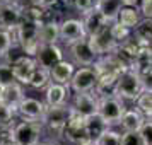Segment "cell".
<instances>
[{
    "label": "cell",
    "mask_w": 152,
    "mask_h": 145,
    "mask_svg": "<svg viewBox=\"0 0 152 145\" xmlns=\"http://www.w3.org/2000/svg\"><path fill=\"white\" fill-rule=\"evenodd\" d=\"M132 38L138 46H151L152 41V17H142L132 29Z\"/></svg>",
    "instance_id": "obj_21"
},
{
    "label": "cell",
    "mask_w": 152,
    "mask_h": 145,
    "mask_svg": "<svg viewBox=\"0 0 152 145\" xmlns=\"http://www.w3.org/2000/svg\"><path fill=\"white\" fill-rule=\"evenodd\" d=\"M58 24H60V22H56V21H46V22H41V24H39V29H38V39H39V44L60 41Z\"/></svg>",
    "instance_id": "obj_23"
},
{
    "label": "cell",
    "mask_w": 152,
    "mask_h": 145,
    "mask_svg": "<svg viewBox=\"0 0 152 145\" xmlns=\"http://www.w3.org/2000/svg\"><path fill=\"white\" fill-rule=\"evenodd\" d=\"M94 7L103 14V17L106 21L110 22H115L116 21V15L121 9V2L120 0H96V5Z\"/></svg>",
    "instance_id": "obj_25"
},
{
    "label": "cell",
    "mask_w": 152,
    "mask_h": 145,
    "mask_svg": "<svg viewBox=\"0 0 152 145\" xmlns=\"http://www.w3.org/2000/svg\"><path fill=\"white\" fill-rule=\"evenodd\" d=\"M110 31H111V36H113V39L116 41V44H120V43L126 41V39H128V38L132 36V29L125 28V26H121V24H118L116 21L110 24Z\"/></svg>",
    "instance_id": "obj_32"
},
{
    "label": "cell",
    "mask_w": 152,
    "mask_h": 145,
    "mask_svg": "<svg viewBox=\"0 0 152 145\" xmlns=\"http://www.w3.org/2000/svg\"><path fill=\"white\" fill-rule=\"evenodd\" d=\"M87 41H89L92 51H94L97 56L108 55V53H111L113 50L116 48V41H115L113 36H111L110 24H108L104 29H101L99 33H96V34L87 36Z\"/></svg>",
    "instance_id": "obj_14"
},
{
    "label": "cell",
    "mask_w": 152,
    "mask_h": 145,
    "mask_svg": "<svg viewBox=\"0 0 152 145\" xmlns=\"http://www.w3.org/2000/svg\"><path fill=\"white\" fill-rule=\"evenodd\" d=\"M0 145H17V144H15L14 140H12V138H10V137L7 135L5 138H2V137H0Z\"/></svg>",
    "instance_id": "obj_40"
},
{
    "label": "cell",
    "mask_w": 152,
    "mask_h": 145,
    "mask_svg": "<svg viewBox=\"0 0 152 145\" xmlns=\"http://www.w3.org/2000/svg\"><path fill=\"white\" fill-rule=\"evenodd\" d=\"M46 109V104L36 99V97H28L24 96L22 101L17 106L15 114H19L21 119H28V121H39L43 116V113Z\"/></svg>",
    "instance_id": "obj_13"
},
{
    "label": "cell",
    "mask_w": 152,
    "mask_h": 145,
    "mask_svg": "<svg viewBox=\"0 0 152 145\" xmlns=\"http://www.w3.org/2000/svg\"><path fill=\"white\" fill-rule=\"evenodd\" d=\"M70 109L77 113L79 116L87 118L97 113V94L94 90L89 92H74L72 104H69Z\"/></svg>",
    "instance_id": "obj_10"
},
{
    "label": "cell",
    "mask_w": 152,
    "mask_h": 145,
    "mask_svg": "<svg viewBox=\"0 0 152 145\" xmlns=\"http://www.w3.org/2000/svg\"><path fill=\"white\" fill-rule=\"evenodd\" d=\"M120 2H121V5L138 9V5H140V2H142V0H120Z\"/></svg>",
    "instance_id": "obj_39"
},
{
    "label": "cell",
    "mask_w": 152,
    "mask_h": 145,
    "mask_svg": "<svg viewBox=\"0 0 152 145\" xmlns=\"http://www.w3.org/2000/svg\"><path fill=\"white\" fill-rule=\"evenodd\" d=\"M48 72H50V80H51V82L67 85L69 80L72 79V75H74V72H75V65L72 62H67V60L63 58V60H60L58 63H55Z\"/></svg>",
    "instance_id": "obj_20"
},
{
    "label": "cell",
    "mask_w": 152,
    "mask_h": 145,
    "mask_svg": "<svg viewBox=\"0 0 152 145\" xmlns=\"http://www.w3.org/2000/svg\"><path fill=\"white\" fill-rule=\"evenodd\" d=\"M125 109H126L125 101H121L115 94L110 92V94L97 96V114L103 118L108 126H116Z\"/></svg>",
    "instance_id": "obj_4"
},
{
    "label": "cell",
    "mask_w": 152,
    "mask_h": 145,
    "mask_svg": "<svg viewBox=\"0 0 152 145\" xmlns=\"http://www.w3.org/2000/svg\"><path fill=\"white\" fill-rule=\"evenodd\" d=\"M26 96L24 94V87H22V84L19 82H12L5 85V87H2V96H0V103H4L7 108L10 109L17 111V106L19 103L22 101V97Z\"/></svg>",
    "instance_id": "obj_18"
},
{
    "label": "cell",
    "mask_w": 152,
    "mask_h": 145,
    "mask_svg": "<svg viewBox=\"0 0 152 145\" xmlns=\"http://www.w3.org/2000/svg\"><path fill=\"white\" fill-rule=\"evenodd\" d=\"M133 103H135V108H137L145 118L152 116V89H144Z\"/></svg>",
    "instance_id": "obj_27"
},
{
    "label": "cell",
    "mask_w": 152,
    "mask_h": 145,
    "mask_svg": "<svg viewBox=\"0 0 152 145\" xmlns=\"http://www.w3.org/2000/svg\"><path fill=\"white\" fill-rule=\"evenodd\" d=\"M138 135L142 140V145H152V119L145 118L142 126L138 128Z\"/></svg>",
    "instance_id": "obj_34"
},
{
    "label": "cell",
    "mask_w": 152,
    "mask_h": 145,
    "mask_svg": "<svg viewBox=\"0 0 152 145\" xmlns=\"http://www.w3.org/2000/svg\"><path fill=\"white\" fill-rule=\"evenodd\" d=\"M84 123H86V131H87V137H89L91 144H96V140L99 138V135L108 128V125L104 123V119L97 113L92 114V116L84 118Z\"/></svg>",
    "instance_id": "obj_24"
},
{
    "label": "cell",
    "mask_w": 152,
    "mask_h": 145,
    "mask_svg": "<svg viewBox=\"0 0 152 145\" xmlns=\"http://www.w3.org/2000/svg\"><path fill=\"white\" fill-rule=\"evenodd\" d=\"M15 44V36L12 31L0 29V58H7L9 51L14 48Z\"/></svg>",
    "instance_id": "obj_29"
},
{
    "label": "cell",
    "mask_w": 152,
    "mask_h": 145,
    "mask_svg": "<svg viewBox=\"0 0 152 145\" xmlns=\"http://www.w3.org/2000/svg\"><path fill=\"white\" fill-rule=\"evenodd\" d=\"M0 96H2V87H0Z\"/></svg>",
    "instance_id": "obj_42"
},
{
    "label": "cell",
    "mask_w": 152,
    "mask_h": 145,
    "mask_svg": "<svg viewBox=\"0 0 152 145\" xmlns=\"http://www.w3.org/2000/svg\"><path fill=\"white\" fill-rule=\"evenodd\" d=\"M145 116L137 109V108H126L123 111V114L120 118L118 126H121L123 131H138V128L142 126Z\"/></svg>",
    "instance_id": "obj_22"
},
{
    "label": "cell",
    "mask_w": 152,
    "mask_h": 145,
    "mask_svg": "<svg viewBox=\"0 0 152 145\" xmlns=\"http://www.w3.org/2000/svg\"><path fill=\"white\" fill-rule=\"evenodd\" d=\"M69 56H70V62L75 67H91V65H94L97 58V55L91 48L87 38L69 44Z\"/></svg>",
    "instance_id": "obj_9"
},
{
    "label": "cell",
    "mask_w": 152,
    "mask_h": 145,
    "mask_svg": "<svg viewBox=\"0 0 152 145\" xmlns=\"http://www.w3.org/2000/svg\"><path fill=\"white\" fill-rule=\"evenodd\" d=\"M120 145H142L138 131H123L120 135Z\"/></svg>",
    "instance_id": "obj_35"
},
{
    "label": "cell",
    "mask_w": 152,
    "mask_h": 145,
    "mask_svg": "<svg viewBox=\"0 0 152 145\" xmlns=\"http://www.w3.org/2000/svg\"><path fill=\"white\" fill-rule=\"evenodd\" d=\"M58 31H60V41L65 44H72L79 39L87 38L80 19H65L58 24Z\"/></svg>",
    "instance_id": "obj_12"
},
{
    "label": "cell",
    "mask_w": 152,
    "mask_h": 145,
    "mask_svg": "<svg viewBox=\"0 0 152 145\" xmlns=\"http://www.w3.org/2000/svg\"><path fill=\"white\" fill-rule=\"evenodd\" d=\"M144 89H147V87H145L142 77L138 75L133 68H125L118 75L111 94H115V96L120 97L125 103H130V101L133 103Z\"/></svg>",
    "instance_id": "obj_1"
},
{
    "label": "cell",
    "mask_w": 152,
    "mask_h": 145,
    "mask_svg": "<svg viewBox=\"0 0 152 145\" xmlns=\"http://www.w3.org/2000/svg\"><path fill=\"white\" fill-rule=\"evenodd\" d=\"M138 12L142 17H152V0H142L138 5Z\"/></svg>",
    "instance_id": "obj_37"
},
{
    "label": "cell",
    "mask_w": 152,
    "mask_h": 145,
    "mask_svg": "<svg viewBox=\"0 0 152 145\" xmlns=\"http://www.w3.org/2000/svg\"><path fill=\"white\" fill-rule=\"evenodd\" d=\"M50 82V72L48 68H43L39 65H36V68L33 70L31 74V79H29V84L33 89H45Z\"/></svg>",
    "instance_id": "obj_28"
},
{
    "label": "cell",
    "mask_w": 152,
    "mask_h": 145,
    "mask_svg": "<svg viewBox=\"0 0 152 145\" xmlns=\"http://www.w3.org/2000/svg\"><path fill=\"white\" fill-rule=\"evenodd\" d=\"M36 63L43 68H51L55 63L63 60V50L58 46V43H45L39 44L34 53Z\"/></svg>",
    "instance_id": "obj_11"
},
{
    "label": "cell",
    "mask_w": 152,
    "mask_h": 145,
    "mask_svg": "<svg viewBox=\"0 0 152 145\" xmlns=\"http://www.w3.org/2000/svg\"><path fill=\"white\" fill-rule=\"evenodd\" d=\"M15 121V113L7 108L4 103H0V131H9Z\"/></svg>",
    "instance_id": "obj_30"
},
{
    "label": "cell",
    "mask_w": 152,
    "mask_h": 145,
    "mask_svg": "<svg viewBox=\"0 0 152 145\" xmlns=\"http://www.w3.org/2000/svg\"><path fill=\"white\" fill-rule=\"evenodd\" d=\"M62 138L67 140L74 145H89L91 140L87 137V131H86V123H84V118L79 116L77 113L70 109L69 119L63 126L62 131Z\"/></svg>",
    "instance_id": "obj_6"
},
{
    "label": "cell",
    "mask_w": 152,
    "mask_h": 145,
    "mask_svg": "<svg viewBox=\"0 0 152 145\" xmlns=\"http://www.w3.org/2000/svg\"><path fill=\"white\" fill-rule=\"evenodd\" d=\"M137 50H138V44L133 41V38L130 36L126 41L116 44V48L113 50L111 53L115 55V58L123 65L125 68H132V63H133V58H135Z\"/></svg>",
    "instance_id": "obj_17"
},
{
    "label": "cell",
    "mask_w": 152,
    "mask_h": 145,
    "mask_svg": "<svg viewBox=\"0 0 152 145\" xmlns=\"http://www.w3.org/2000/svg\"><path fill=\"white\" fill-rule=\"evenodd\" d=\"M34 145H56L55 142H53V144H51V142H45V144H41V142H38V144H34Z\"/></svg>",
    "instance_id": "obj_41"
},
{
    "label": "cell",
    "mask_w": 152,
    "mask_h": 145,
    "mask_svg": "<svg viewBox=\"0 0 152 145\" xmlns=\"http://www.w3.org/2000/svg\"><path fill=\"white\" fill-rule=\"evenodd\" d=\"M80 21H82V24H84V29H86V34L87 36L96 34V33H99L101 29H104L108 24H110L96 7H92L91 10L84 12Z\"/></svg>",
    "instance_id": "obj_19"
},
{
    "label": "cell",
    "mask_w": 152,
    "mask_h": 145,
    "mask_svg": "<svg viewBox=\"0 0 152 145\" xmlns=\"http://www.w3.org/2000/svg\"><path fill=\"white\" fill-rule=\"evenodd\" d=\"M70 106L69 104H60V106H46L39 123L43 126V131H46L50 137L62 138L63 126L69 119Z\"/></svg>",
    "instance_id": "obj_3"
},
{
    "label": "cell",
    "mask_w": 152,
    "mask_h": 145,
    "mask_svg": "<svg viewBox=\"0 0 152 145\" xmlns=\"http://www.w3.org/2000/svg\"><path fill=\"white\" fill-rule=\"evenodd\" d=\"M140 19H142V15H140V12H138V9L126 7V5H121L120 12H118V15H116L118 24H121V26H125V28H128V29L135 28Z\"/></svg>",
    "instance_id": "obj_26"
},
{
    "label": "cell",
    "mask_w": 152,
    "mask_h": 145,
    "mask_svg": "<svg viewBox=\"0 0 152 145\" xmlns=\"http://www.w3.org/2000/svg\"><path fill=\"white\" fill-rule=\"evenodd\" d=\"M12 82H15L14 74H12V65L7 60H2L0 62V87H5Z\"/></svg>",
    "instance_id": "obj_33"
},
{
    "label": "cell",
    "mask_w": 152,
    "mask_h": 145,
    "mask_svg": "<svg viewBox=\"0 0 152 145\" xmlns=\"http://www.w3.org/2000/svg\"><path fill=\"white\" fill-rule=\"evenodd\" d=\"M21 19L22 5H19V0H4L0 4V29L14 33Z\"/></svg>",
    "instance_id": "obj_8"
},
{
    "label": "cell",
    "mask_w": 152,
    "mask_h": 145,
    "mask_svg": "<svg viewBox=\"0 0 152 145\" xmlns=\"http://www.w3.org/2000/svg\"><path fill=\"white\" fill-rule=\"evenodd\" d=\"M70 89L69 85L56 84L50 80L48 85L45 87V104L46 106H60V104H69Z\"/></svg>",
    "instance_id": "obj_16"
},
{
    "label": "cell",
    "mask_w": 152,
    "mask_h": 145,
    "mask_svg": "<svg viewBox=\"0 0 152 145\" xmlns=\"http://www.w3.org/2000/svg\"><path fill=\"white\" fill-rule=\"evenodd\" d=\"M10 65H12V74H14L15 82L22 84V85H28L29 79H31V74H33V70L36 68L38 63H36L34 56L24 55L21 58L14 60V62H10Z\"/></svg>",
    "instance_id": "obj_15"
},
{
    "label": "cell",
    "mask_w": 152,
    "mask_h": 145,
    "mask_svg": "<svg viewBox=\"0 0 152 145\" xmlns=\"http://www.w3.org/2000/svg\"><path fill=\"white\" fill-rule=\"evenodd\" d=\"M96 80L97 74L92 65L91 67H79V68H75L67 85L72 92H89V90H94Z\"/></svg>",
    "instance_id": "obj_7"
},
{
    "label": "cell",
    "mask_w": 152,
    "mask_h": 145,
    "mask_svg": "<svg viewBox=\"0 0 152 145\" xmlns=\"http://www.w3.org/2000/svg\"><path fill=\"white\" fill-rule=\"evenodd\" d=\"M43 133L45 131H43V126L39 121L22 119L19 123L14 121V125L9 130V137L12 138L17 145H34L39 142Z\"/></svg>",
    "instance_id": "obj_5"
},
{
    "label": "cell",
    "mask_w": 152,
    "mask_h": 145,
    "mask_svg": "<svg viewBox=\"0 0 152 145\" xmlns=\"http://www.w3.org/2000/svg\"><path fill=\"white\" fill-rule=\"evenodd\" d=\"M89 145H96V144H89Z\"/></svg>",
    "instance_id": "obj_43"
},
{
    "label": "cell",
    "mask_w": 152,
    "mask_h": 145,
    "mask_svg": "<svg viewBox=\"0 0 152 145\" xmlns=\"http://www.w3.org/2000/svg\"><path fill=\"white\" fill-rule=\"evenodd\" d=\"M120 131H116L113 126H108L96 140V145H120Z\"/></svg>",
    "instance_id": "obj_31"
},
{
    "label": "cell",
    "mask_w": 152,
    "mask_h": 145,
    "mask_svg": "<svg viewBox=\"0 0 152 145\" xmlns=\"http://www.w3.org/2000/svg\"><path fill=\"white\" fill-rule=\"evenodd\" d=\"M72 5L79 14H84L96 5V0H72Z\"/></svg>",
    "instance_id": "obj_36"
},
{
    "label": "cell",
    "mask_w": 152,
    "mask_h": 145,
    "mask_svg": "<svg viewBox=\"0 0 152 145\" xmlns=\"http://www.w3.org/2000/svg\"><path fill=\"white\" fill-rule=\"evenodd\" d=\"M29 5H34V7H41V9H46L50 7L51 4H55V0H26Z\"/></svg>",
    "instance_id": "obj_38"
},
{
    "label": "cell",
    "mask_w": 152,
    "mask_h": 145,
    "mask_svg": "<svg viewBox=\"0 0 152 145\" xmlns=\"http://www.w3.org/2000/svg\"><path fill=\"white\" fill-rule=\"evenodd\" d=\"M43 21L28 17L22 14V19L19 22V26L15 28L14 36H15V43L22 48V51L28 56H34L36 50L39 46V39H38V29L39 24Z\"/></svg>",
    "instance_id": "obj_2"
}]
</instances>
